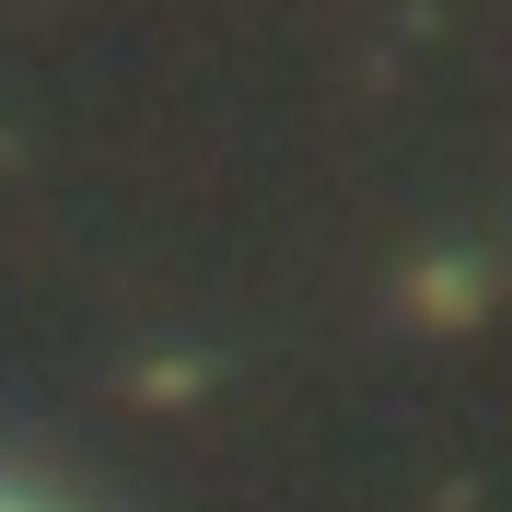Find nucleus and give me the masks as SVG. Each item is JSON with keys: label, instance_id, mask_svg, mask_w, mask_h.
Returning <instances> with one entry per match:
<instances>
[{"label": "nucleus", "instance_id": "f257e3e1", "mask_svg": "<svg viewBox=\"0 0 512 512\" xmlns=\"http://www.w3.org/2000/svg\"><path fill=\"white\" fill-rule=\"evenodd\" d=\"M0 512H35V501H12V489H0Z\"/></svg>", "mask_w": 512, "mask_h": 512}]
</instances>
